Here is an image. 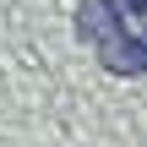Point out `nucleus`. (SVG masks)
I'll list each match as a JSON object with an SVG mask.
<instances>
[{"mask_svg":"<svg viewBox=\"0 0 147 147\" xmlns=\"http://www.w3.org/2000/svg\"><path fill=\"white\" fill-rule=\"evenodd\" d=\"M125 5H131V11H147V0H125Z\"/></svg>","mask_w":147,"mask_h":147,"instance_id":"f03ea898","label":"nucleus"},{"mask_svg":"<svg viewBox=\"0 0 147 147\" xmlns=\"http://www.w3.org/2000/svg\"><path fill=\"white\" fill-rule=\"evenodd\" d=\"M82 38L98 44V55H104L109 71H120V76L147 71V38H131V33H125L120 11H115L109 0H82Z\"/></svg>","mask_w":147,"mask_h":147,"instance_id":"f257e3e1","label":"nucleus"}]
</instances>
